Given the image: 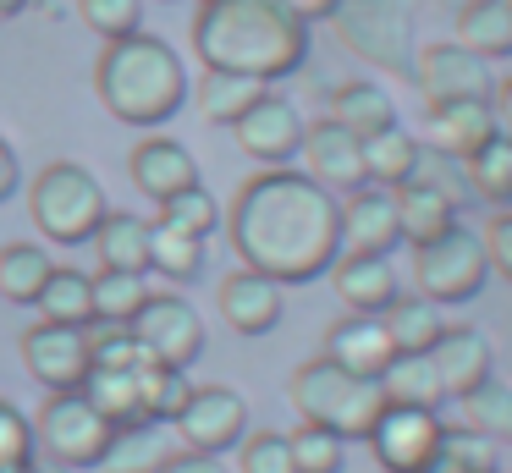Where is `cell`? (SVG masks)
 <instances>
[{
	"label": "cell",
	"mask_w": 512,
	"mask_h": 473,
	"mask_svg": "<svg viewBox=\"0 0 512 473\" xmlns=\"http://www.w3.org/2000/svg\"><path fill=\"white\" fill-rule=\"evenodd\" d=\"M232 253L243 270L270 275L276 286L320 281L342 253V220H336V193H325L314 176L292 165H265L248 176L232 198Z\"/></svg>",
	"instance_id": "1"
},
{
	"label": "cell",
	"mask_w": 512,
	"mask_h": 473,
	"mask_svg": "<svg viewBox=\"0 0 512 473\" xmlns=\"http://www.w3.org/2000/svg\"><path fill=\"white\" fill-rule=\"evenodd\" d=\"M193 55L210 72L281 83L309 61V22L287 0H199Z\"/></svg>",
	"instance_id": "2"
},
{
	"label": "cell",
	"mask_w": 512,
	"mask_h": 473,
	"mask_svg": "<svg viewBox=\"0 0 512 473\" xmlns=\"http://www.w3.org/2000/svg\"><path fill=\"white\" fill-rule=\"evenodd\" d=\"M94 94L122 127H166L188 105V66L160 33H127L111 39L94 61Z\"/></svg>",
	"instance_id": "3"
},
{
	"label": "cell",
	"mask_w": 512,
	"mask_h": 473,
	"mask_svg": "<svg viewBox=\"0 0 512 473\" xmlns=\"http://www.w3.org/2000/svg\"><path fill=\"white\" fill-rule=\"evenodd\" d=\"M292 407L303 413V424H320L342 440H364L386 396H380V380H369V374L336 369L331 358H309L292 374Z\"/></svg>",
	"instance_id": "4"
},
{
	"label": "cell",
	"mask_w": 512,
	"mask_h": 473,
	"mask_svg": "<svg viewBox=\"0 0 512 473\" xmlns=\"http://www.w3.org/2000/svg\"><path fill=\"white\" fill-rule=\"evenodd\" d=\"M105 187L100 176L89 171V165L78 160H50L45 171L28 182V215H34L39 237L50 242H67V248H78V242L94 237V226L105 220Z\"/></svg>",
	"instance_id": "5"
},
{
	"label": "cell",
	"mask_w": 512,
	"mask_h": 473,
	"mask_svg": "<svg viewBox=\"0 0 512 473\" xmlns=\"http://www.w3.org/2000/svg\"><path fill=\"white\" fill-rule=\"evenodd\" d=\"M490 281V259H485V242L479 231H468L457 220L452 231L419 242L413 248V286L419 297H430L435 308H452V303H474Z\"/></svg>",
	"instance_id": "6"
},
{
	"label": "cell",
	"mask_w": 512,
	"mask_h": 473,
	"mask_svg": "<svg viewBox=\"0 0 512 473\" xmlns=\"http://www.w3.org/2000/svg\"><path fill=\"white\" fill-rule=\"evenodd\" d=\"M331 33L347 55L380 66V72H413V22L397 0H342L331 11Z\"/></svg>",
	"instance_id": "7"
},
{
	"label": "cell",
	"mask_w": 512,
	"mask_h": 473,
	"mask_svg": "<svg viewBox=\"0 0 512 473\" xmlns=\"http://www.w3.org/2000/svg\"><path fill=\"white\" fill-rule=\"evenodd\" d=\"M111 429L116 424L83 391H50L45 407H39L34 440L45 446L50 462H61V468H94L105 440H111Z\"/></svg>",
	"instance_id": "8"
},
{
	"label": "cell",
	"mask_w": 512,
	"mask_h": 473,
	"mask_svg": "<svg viewBox=\"0 0 512 473\" xmlns=\"http://www.w3.org/2000/svg\"><path fill=\"white\" fill-rule=\"evenodd\" d=\"M441 413L435 407H380V418L369 424V451L380 457L386 473H424L441 451Z\"/></svg>",
	"instance_id": "9"
},
{
	"label": "cell",
	"mask_w": 512,
	"mask_h": 473,
	"mask_svg": "<svg viewBox=\"0 0 512 473\" xmlns=\"http://www.w3.org/2000/svg\"><path fill=\"white\" fill-rule=\"evenodd\" d=\"M133 336H138V347L155 363H166V369H188L204 352V325H199V314H193V303L177 292H149L144 308L133 314Z\"/></svg>",
	"instance_id": "10"
},
{
	"label": "cell",
	"mask_w": 512,
	"mask_h": 473,
	"mask_svg": "<svg viewBox=\"0 0 512 473\" xmlns=\"http://www.w3.org/2000/svg\"><path fill=\"white\" fill-rule=\"evenodd\" d=\"M303 127H309V121L298 116V105L281 99L276 88H265V94L232 121V138H237V149L259 165H292L303 149Z\"/></svg>",
	"instance_id": "11"
},
{
	"label": "cell",
	"mask_w": 512,
	"mask_h": 473,
	"mask_svg": "<svg viewBox=\"0 0 512 473\" xmlns=\"http://www.w3.org/2000/svg\"><path fill=\"white\" fill-rule=\"evenodd\" d=\"M413 83H419L424 105H446V99H490L496 77H490V61H479L463 44H424L413 50Z\"/></svg>",
	"instance_id": "12"
},
{
	"label": "cell",
	"mask_w": 512,
	"mask_h": 473,
	"mask_svg": "<svg viewBox=\"0 0 512 473\" xmlns=\"http://www.w3.org/2000/svg\"><path fill=\"white\" fill-rule=\"evenodd\" d=\"M177 435L188 451L221 457V451H232L248 435V402L232 385H199V391H188V402L177 413Z\"/></svg>",
	"instance_id": "13"
},
{
	"label": "cell",
	"mask_w": 512,
	"mask_h": 473,
	"mask_svg": "<svg viewBox=\"0 0 512 473\" xmlns=\"http://www.w3.org/2000/svg\"><path fill=\"white\" fill-rule=\"evenodd\" d=\"M23 369L45 385V396L50 391H83V380H89V336L78 325H50V319H39V325L23 330Z\"/></svg>",
	"instance_id": "14"
},
{
	"label": "cell",
	"mask_w": 512,
	"mask_h": 473,
	"mask_svg": "<svg viewBox=\"0 0 512 473\" xmlns=\"http://www.w3.org/2000/svg\"><path fill=\"white\" fill-rule=\"evenodd\" d=\"M303 160H309L314 182L325 187V193H358V187L369 182L364 171V138H353L347 127H336V121H314V127H303Z\"/></svg>",
	"instance_id": "15"
},
{
	"label": "cell",
	"mask_w": 512,
	"mask_h": 473,
	"mask_svg": "<svg viewBox=\"0 0 512 473\" xmlns=\"http://www.w3.org/2000/svg\"><path fill=\"white\" fill-rule=\"evenodd\" d=\"M127 176H133L138 193H149L155 204H166L171 193H188L199 187V165H193L188 143L166 138V132H144L127 154Z\"/></svg>",
	"instance_id": "16"
},
{
	"label": "cell",
	"mask_w": 512,
	"mask_h": 473,
	"mask_svg": "<svg viewBox=\"0 0 512 473\" xmlns=\"http://www.w3.org/2000/svg\"><path fill=\"white\" fill-rule=\"evenodd\" d=\"M215 303H221V319L237 336H270L281 325V286L259 270H243V264L221 275Z\"/></svg>",
	"instance_id": "17"
},
{
	"label": "cell",
	"mask_w": 512,
	"mask_h": 473,
	"mask_svg": "<svg viewBox=\"0 0 512 473\" xmlns=\"http://www.w3.org/2000/svg\"><path fill=\"white\" fill-rule=\"evenodd\" d=\"M342 220V253H386L402 242L397 231V204H391V187L364 182L358 193H347V204H336Z\"/></svg>",
	"instance_id": "18"
},
{
	"label": "cell",
	"mask_w": 512,
	"mask_h": 473,
	"mask_svg": "<svg viewBox=\"0 0 512 473\" xmlns=\"http://www.w3.org/2000/svg\"><path fill=\"white\" fill-rule=\"evenodd\" d=\"M424 358L435 363L446 396H468L474 385H485L490 374H496V347H490V336L474 325H446L441 341H435Z\"/></svg>",
	"instance_id": "19"
},
{
	"label": "cell",
	"mask_w": 512,
	"mask_h": 473,
	"mask_svg": "<svg viewBox=\"0 0 512 473\" xmlns=\"http://www.w3.org/2000/svg\"><path fill=\"white\" fill-rule=\"evenodd\" d=\"M331 281H336V297L347 303V314H375L380 319L402 297L397 270H391L386 253H336Z\"/></svg>",
	"instance_id": "20"
},
{
	"label": "cell",
	"mask_w": 512,
	"mask_h": 473,
	"mask_svg": "<svg viewBox=\"0 0 512 473\" xmlns=\"http://www.w3.org/2000/svg\"><path fill=\"white\" fill-rule=\"evenodd\" d=\"M424 121H430V149L457 165L501 132L496 116H490V99H446V105H430Z\"/></svg>",
	"instance_id": "21"
},
{
	"label": "cell",
	"mask_w": 512,
	"mask_h": 473,
	"mask_svg": "<svg viewBox=\"0 0 512 473\" xmlns=\"http://www.w3.org/2000/svg\"><path fill=\"white\" fill-rule=\"evenodd\" d=\"M325 358H331L336 369H353V374L380 380V369L397 358V347H391L386 325H380L375 314H342L331 330H325Z\"/></svg>",
	"instance_id": "22"
},
{
	"label": "cell",
	"mask_w": 512,
	"mask_h": 473,
	"mask_svg": "<svg viewBox=\"0 0 512 473\" xmlns=\"http://www.w3.org/2000/svg\"><path fill=\"white\" fill-rule=\"evenodd\" d=\"M391 204H397V231H402V242H413V248L457 226V198H446L441 187L424 182V176L391 187Z\"/></svg>",
	"instance_id": "23"
},
{
	"label": "cell",
	"mask_w": 512,
	"mask_h": 473,
	"mask_svg": "<svg viewBox=\"0 0 512 473\" xmlns=\"http://www.w3.org/2000/svg\"><path fill=\"white\" fill-rule=\"evenodd\" d=\"M171 451L177 446L160 435V424H116L94 468L100 473H160Z\"/></svg>",
	"instance_id": "24"
},
{
	"label": "cell",
	"mask_w": 512,
	"mask_h": 473,
	"mask_svg": "<svg viewBox=\"0 0 512 473\" xmlns=\"http://www.w3.org/2000/svg\"><path fill=\"white\" fill-rule=\"evenodd\" d=\"M331 121H336V127H347L353 138H375V132L397 127V105H391V94H386L380 83L353 77V83H336V94H331Z\"/></svg>",
	"instance_id": "25"
},
{
	"label": "cell",
	"mask_w": 512,
	"mask_h": 473,
	"mask_svg": "<svg viewBox=\"0 0 512 473\" xmlns=\"http://www.w3.org/2000/svg\"><path fill=\"white\" fill-rule=\"evenodd\" d=\"M89 242L100 253V270H127V275L149 270V220L127 215V209H105V220L94 226Z\"/></svg>",
	"instance_id": "26"
},
{
	"label": "cell",
	"mask_w": 512,
	"mask_h": 473,
	"mask_svg": "<svg viewBox=\"0 0 512 473\" xmlns=\"http://www.w3.org/2000/svg\"><path fill=\"white\" fill-rule=\"evenodd\" d=\"M457 44L474 50L479 61L512 55V6L507 0H463V11H457Z\"/></svg>",
	"instance_id": "27"
},
{
	"label": "cell",
	"mask_w": 512,
	"mask_h": 473,
	"mask_svg": "<svg viewBox=\"0 0 512 473\" xmlns=\"http://www.w3.org/2000/svg\"><path fill=\"white\" fill-rule=\"evenodd\" d=\"M419 160H424V143L413 138L408 127H386V132H375V138H364V171H369V182L375 187H402V182H413L419 176Z\"/></svg>",
	"instance_id": "28"
},
{
	"label": "cell",
	"mask_w": 512,
	"mask_h": 473,
	"mask_svg": "<svg viewBox=\"0 0 512 473\" xmlns=\"http://www.w3.org/2000/svg\"><path fill=\"white\" fill-rule=\"evenodd\" d=\"M50 270H56V259H50L39 242H6L0 248V303H39V292H45Z\"/></svg>",
	"instance_id": "29"
},
{
	"label": "cell",
	"mask_w": 512,
	"mask_h": 473,
	"mask_svg": "<svg viewBox=\"0 0 512 473\" xmlns=\"http://www.w3.org/2000/svg\"><path fill=\"white\" fill-rule=\"evenodd\" d=\"M380 396L391 407H441V374H435L430 358H413V352H397V358L380 369Z\"/></svg>",
	"instance_id": "30"
},
{
	"label": "cell",
	"mask_w": 512,
	"mask_h": 473,
	"mask_svg": "<svg viewBox=\"0 0 512 473\" xmlns=\"http://www.w3.org/2000/svg\"><path fill=\"white\" fill-rule=\"evenodd\" d=\"M380 325H386V336H391V347H397V352L424 358V352L441 341L446 319H441V308H435L430 297H397V303L380 314Z\"/></svg>",
	"instance_id": "31"
},
{
	"label": "cell",
	"mask_w": 512,
	"mask_h": 473,
	"mask_svg": "<svg viewBox=\"0 0 512 473\" xmlns=\"http://www.w3.org/2000/svg\"><path fill=\"white\" fill-rule=\"evenodd\" d=\"M259 94H265V83L237 77V72H210V66H204L199 83H193V105H199V116L215 121V127H232V121L243 116Z\"/></svg>",
	"instance_id": "32"
},
{
	"label": "cell",
	"mask_w": 512,
	"mask_h": 473,
	"mask_svg": "<svg viewBox=\"0 0 512 473\" xmlns=\"http://www.w3.org/2000/svg\"><path fill=\"white\" fill-rule=\"evenodd\" d=\"M34 308L50 319V325H78V330H83V325H94V292H89V275L72 270V264H56Z\"/></svg>",
	"instance_id": "33"
},
{
	"label": "cell",
	"mask_w": 512,
	"mask_h": 473,
	"mask_svg": "<svg viewBox=\"0 0 512 473\" xmlns=\"http://www.w3.org/2000/svg\"><path fill=\"white\" fill-rule=\"evenodd\" d=\"M149 270L166 275V281H199L204 275V237L166 226V220H149Z\"/></svg>",
	"instance_id": "34"
},
{
	"label": "cell",
	"mask_w": 512,
	"mask_h": 473,
	"mask_svg": "<svg viewBox=\"0 0 512 473\" xmlns=\"http://www.w3.org/2000/svg\"><path fill=\"white\" fill-rule=\"evenodd\" d=\"M83 396H89L111 424H149L144 418V391H138V369H89Z\"/></svg>",
	"instance_id": "35"
},
{
	"label": "cell",
	"mask_w": 512,
	"mask_h": 473,
	"mask_svg": "<svg viewBox=\"0 0 512 473\" xmlns=\"http://www.w3.org/2000/svg\"><path fill=\"white\" fill-rule=\"evenodd\" d=\"M463 171H468V187H474L490 209H512V138L507 132H496L485 149L468 154Z\"/></svg>",
	"instance_id": "36"
},
{
	"label": "cell",
	"mask_w": 512,
	"mask_h": 473,
	"mask_svg": "<svg viewBox=\"0 0 512 473\" xmlns=\"http://www.w3.org/2000/svg\"><path fill=\"white\" fill-rule=\"evenodd\" d=\"M457 402H463L468 429H479V435L496 440V446H512V385L507 380L490 374L485 385H474V391L457 396Z\"/></svg>",
	"instance_id": "37"
},
{
	"label": "cell",
	"mask_w": 512,
	"mask_h": 473,
	"mask_svg": "<svg viewBox=\"0 0 512 473\" xmlns=\"http://www.w3.org/2000/svg\"><path fill=\"white\" fill-rule=\"evenodd\" d=\"M89 292H94V319H105V325H133V314L144 308L149 286H144V275L100 270V275H89Z\"/></svg>",
	"instance_id": "38"
},
{
	"label": "cell",
	"mask_w": 512,
	"mask_h": 473,
	"mask_svg": "<svg viewBox=\"0 0 512 473\" xmlns=\"http://www.w3.org/2000/svg\"><path fill=\"white\" fill-rule=\"evenodd\" d=\"M287 446H292V468L298 473H342L347 462V440L320 424H298L287 435Z\"/></svg>",
	"instance_id": "39"
},
{
	"label": "cell",
	"mask_w": 512,
	"mask_h": 473,
	"mask_svg": "<svg viewBox=\"0 0 512 473\" xmlns=\"http://www.w3.org/2000/svg\"><path fill=\"white\" fill-rule=\"evenodd\" d=\"M83 336H89V369H138V363L149 358L144 347H138L133 325H83Z\"/></svg>",
	"instance_id": "40"
},
{
	"label": "cell",
	"mask_w": 512,
	"mask_h": 473,
	"mask_svg": "<svg viewBox=\"0 0 512 473\" xmlns=\"http://www.w3.org/2000/svg\"><path fill=\"white\" fill-rule=\"evenodd\" d=\"M226 209L215 204V193H204V187H188V193H171L166 204H160V220L177 231H188V237H210L215 226H221Z\"/></svg>",
	"instance_id": "41"
},
{
	"label": "cell",
	"mask_w": 512,
	"mask_h": 473,
	"mask_svg": "<svg viewBox=\"0 0 512 473\" xmlns=\"http://www.w3.org/2000/svg\"><path fill=\"white\" fill-rule=\"evenodd\" d=\"M78 17L89 33H100L111 44V39H127V33L144 28V0H78Z\"/></svg>",
	"instance_id": "42"
},
{
	"label": "cell",
	"mask_w": 512,
	"mask_h": 473,
	"mask_svg": "<svg viewBox=\"0 0 512 473\" xmlns=\"http://www.w3.org/2000/svg\"><path fill=\"white\" fill-rule=\"evenodd\" d=\"M435 462H452L463 473H496V440H485L479 429H441V451Z\"/></svg>",
	"instance_id": "43"
},
{
	"label": "cell",
	"mask_w": 512,
	"mask_h": 473,
	"mask_svg": "<svg viewBox=\"0 0 512 473\" xmlns=\"http://www.w3.org/2000/svg\"><path fill=\"white\" fill-rule=\"evenodd\" d=\"M237 473H298V468H292L287 435H276V429L243 435V451H237Z\"/></svg>",
	"instance_id": "44"
},
{
	"label": "cell",
	"mask_w": 512,
	"mask_h": 473,
	"mask_svg": "<svg viewBox=\"0 0 512 473\" xmlns=\"http://www.w3.org/2000/svg\"><path fill=\"white\" fill-rule=\"evenodd\" d=\"M34 457V424L17 413L12 402H0V473Z\"/></svg>",
	"instance_id": "45"
},
{
	"label": "cell",
	"mask_w": 512,
	"mask_h": 473,
	"mask_svg": "<svg viewBox=\"0 0 512 473\" xmlns=\"http://www.w3.org/2000/svg\"><path fill=\"white\" fill-rule=\"evenodd\" d=\"M479 242H485L490 270H496L501 281H512V209H496V215H490V226L479 231Z\"/></svg>",
	"instance_id": "46"
},
{
	"label": "cell",
	"mask_w": 512,
	"mask_h": 473,
	"mask_svg": "<svg viewBox=\"0 0 512 473\" xmlns=\"http://www.w3.org/2000/svg\"><path fill=\"white\" fill-rule=\"evenodd\" d=\"M160 473H232V468H226L221 457H210V451H188V446H177V451L166 457V468H160Z\"/></svg>",
	"instance_id": "47"
},
{
	"label": "cell",
	"mask_w": 512,
	"mask_h": 473,
	"mask_svg": "<svg viewBox=\"0 0 512 473\" xmlns=\"http://www.w3.org/2000/svg\"><path fill=\"white\" fill-rule=\"evenodd\" d=\"M17 182H23V165H17V149L6 143V132H0V204L17 193Z\"/></svg>",
	"instance_id": "48"
},
{
	"label": "cell",
	"mask_w": 512,
	"mask_h": 473,
	"mask_svg": "<svg viewBox=\"0 0 512 473\" xmlns=\"http://www.w3.org/2000/svg\"><path fill=\"white\" fill-rule=\"evenodd\" d=\"M490 116H496V127L512 138V77H501V83L490 88Z\"/></svg>",
	"instance_id": "49"
},
{
	"label": "cell",
	"mask_w": 512,
	"mask_h": 473,
	"mask_svg": "<svg viewBox=\"0 0 512 473\" xmlns=\"http://www.w3.org/2000/svg\"><path fill=\"white\" fill-rule=\"evenodd\" d=\"M292 11H298L303 22H331V11L342 6V0H287Z\"/></svg>",
	"instance_id": "50"
},
{
	"label": "cell",
	"mask_w": 512,
	"mask_h": 473,
	"mask_svg": "<svg viewBox=\"0 0 512 473\" xmlns=\"http://www.w3.org/2000/svg\"><path fill=\"white\" fill-rule=\"evenodd\" d=\"M34 0H0V17H17V11H28Z\"/></svg>",
	"instance_id": "51"
},
{
	"label": "cell",
	"mask_w": 512,
	"mask_h": 473,
	"mask_svg": "<svg viewBox=\"0 0 512 473\" xmlns=\"http://www.w3.org/2000/svg\"><path fill=\"white\" fill-rule=\"evenodd\" d=\"M6 473H50V468H45V462H34V457H28V462H17V468H6Z\"/></svg>",
	"instance_id": "52"
},
{
	"label": "cell",
	"mask_w": 512,
	"mask_h": 473,
	"mask_svg": "<svg viewBox=\"0 0 512 473\" xmlns=\"http://www.w3.org/2000/svg\"><path fill=\"white\" fill-rule=\"evenodd\" d=\"M424 473H463V468H452V462H430Z\"/></svg>",
	"instance_id": "53"
},
{
	"label": "cell",
	"mask_w": 512,
	"mask_h": 473,
	"mask_svg": "<svg viewBox=\"0 0 512 473\" xmlns=\"http://www.w3.org/2000/svg\"><path fill=\"white\" fill-rule=\"evenodd\" d=\"M507 6H512V0H507Z\"/></svg>",
	"instance_id": "54"
}]
</instances>
